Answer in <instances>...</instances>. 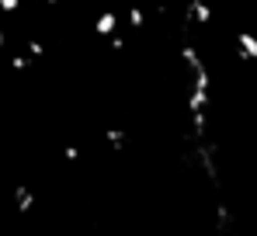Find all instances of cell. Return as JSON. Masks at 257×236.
<instances>
[{
  "mask_svg": "<svg viewBox=\"0 0 257 236\" xmlns=\"http://www.w3.org/2000/svg\"><path fill=\"white\" fill-rule=\"evenodd\" d=\"M14 201H18V212H32V208H35V195H32L25 184L14 188Z\"/></svg>",
  "mask_w": 257,
  "mask_h": 236,
  "instance_id": "obj_3",
  "label": "cell"
},
{
  "mask_svg": "<svg viewBox=\"0 0 257 236\" xmlns=\"http://www.w3.org/2000/svg\"><path fill=\"white\" fill-rule=\"evenodd\" d=\"M236 52L243 63H257V35L254 32H236Z\"/></svg>",
  "mask_w": 257,
  "mask_h": 236,
  "instance_id": "obj_1",
  "label": "cell"
},
{
  "mask_svg": "<svg viewBox=\"0 0 257 236\" xmlns=\"http://www.w3.org/2000/svg\"><path fill=\"white\" fill-rule=\"evenodd\" d=\"M18 11V0H0V14H14Z\"/></svg>",
  "mask_w": 257,
  "mask_h": 236,
  "instance_id": "obj_9",
  "label": "cell"
},
{
  "mask_svg": "<svg viewBox=\"0 0 257 236\" xmlns=\"http://www.w3.org/2000/svg\"><path fill=\"white\" fill-rule=\"evenodd\" d=\"M63 157L70 160V163H77V160H80V150H77V146H66V150H63Z\"/></svg>",
  "mask_w": 257,
  "mask_h": 236,
  "instance_id": "obj_10",
  "label": "cell"
},
{
  "mask_svg": "<svg viewBox=\"0 0 257 236\" xmlns=\"http://www.w3.org/2000/svg\"><path fill=\"white\" fill-rule=\"evenodd\" d=\"M0 49H4V28H0Z\"/></svg>",
  "mask_w": 257,
  "mask_h": 236,
  "instance_id": "obj_11",
  "label": "cell"
},
{
  "mask_svg": "<svg viewBox=\"0 0 257 236\" xmlns=\"http://www.w3.org/2000/svg\"><path fill=\"white\" fill-rule=\"evenodd\" d=\"M94 32H97V35H104V39H115V32H118V18H115V14H97Z\"/></svg>",
  "mask_w": 257,
  "mask_h": 236,
  "instance_id": "obj_2",
  "label": "cell"
},
{
  "mask_svg": "<svg viewBox=\"0 0 257 236\" xmlns=\"http://www.w3.org/2000/svg\"><path fill=\"white\" fill-rule=\"evenodd\" d=\"M11 70H28V56H14L11 59Z\"/></svg>",
  "mask_w": 257,
  "mask_h": 236,
  "instance_id": "obj_8",
  "label": "cell"
},
{
  "mask_svg": "<svg viewBox=\"0 0 257 236\" xmlns=\"http://www.w3.org/2000/svg\"><path fill=\"white\" fill-rule=\"evenodd\" d=\"M28 56H35V59L45 56V45H42V42H28Z\"/></svg>",
  "mask_w": 257,
  "mask_h": 236,
  "instance_id": "obj_7",
  "label": "cell"
},
{
  "mask_svg": "<svg viewBox=\"0 0 257 236\" xmlns=\"http://www.w3.org/2000/svg\"><path fill=\"white\" fill-rule=\"evenodd\" d=\"M104 139H108L111 146H125V132H122V129H108V132H104Z\"/></svg>",
  "mask_w": 257,
  "mask_h": 236,
  "instance_id": "obj_5",
  "label": "cell"
},
{
  "mask_svg": "<svg viewBox=\"0 0 257 236\" xmlns=\"http://www.w3.org/2000/svg\"><path fill=\"white\" fill-rule=\"evenodd\" d=\"M188 11H191V18H195L198 25H209V21H212V7H209V4H191Z\"/></svg>",
  "mask_w": 257,
  "mask_h": 236,
  "instance_id": "obj_4",
  "label": "cell"
},
{
  "mask_svg": "<svg viewBox=\"0 0 257 236\" xmlns=\"http://www.w3.org/2000/svg\"><path fill=\"white\" fill-rule=\"evenodd\" d=\"M143 21H146V14H143L139 7H132V11H128V25H132V28H143Z\"/></svg>",
  "mask_w": 257,
  "mask_h": 236,
  "instance_id": "obj_6",
  "label": "cell"
}]
</instances>
